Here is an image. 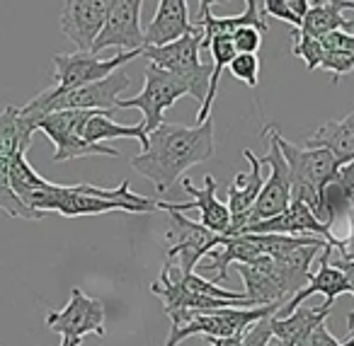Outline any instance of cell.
<instances>
[{"label":"cell","mask_w":354,"mask_h":346,"mask_svg":"<svg viewBox=\"0 0 354 346\" xmlns=\"http://www.w3.org/2000/svg\"><path fill=\"white\" fill-rule=\"evenodd\" d=\"M216 155L214 119L194 126L165 124L148 133V148L131 160V167L153 182L156 191H167L189 167Z\"/></svg>","instance_id":"obj_1"},{"label":"cell","mask_w":354,"mask_h":346,"mask_svg":"<svg viewBox=\"0 0 354 346\" xmlns=\"http://www.w3.org/2000/svg\"><path fill=\"white\" fill-rule=\"evenodd\" d=\"M281 310V305H260V307H223V310H177L170 312V334L165 339V346H177L180 341L189 336L202 334L204 339L209 336H233L243 334L250 325L272 317Z\"/></svg>","instance_id":"obj_2"},{"label":"cell","mask_w":354,"mask_h":346,"mask_svg":"<svg viewBox=\"0 0 354 346\" xmlns=\"http://www.w3.org/2000/svg\"><path fill=\"white\" fill-rule=\"evenodd\" d=\"M279 151L289 167V180H291V201H301L315 213L320 201V191L325 184L337 177L339 162L333 157V153L325 148H299L289 143L279 133L277 138Z\"/></svg>","instance_id":"obj_3"},{"label":"cell","mask_w":354,"mask_h":346,"mask_svg":"<svg viewBox=\"0 0 354 346\" xmlns=\"http://www.w3.org/2000/svg\"><path fill=\"white\" fill-rule=\"evenodd\" d=\"M202 39V27L197 25L192 35L177 39L175 44L160 46V49H143L148 64L158 66V68L167 70V73L183 80L187 85L189 97H194L197 102H204L209 78H212V61H202V56H199Z\"/></svg>","instance_id":"obj_4"},{"label":"cell","mask_w":354,"mask_h":346,"mask_svg":"<svg viewBox=\"0 0 354 346\" xmlns=\"http://www.w3.org/2000/svg\"><path fill=\"white\" fill-rule=\"evenodd\" d=\"M37 133L35 124L20 114V107L0 109V211L10 218L35 220V215L22 206L10 186V167L17 151H30L32 136Z\"/></svg>","instance_id":"obj_5"},{"label":"cell","mask_w":354,"mask_h":346,"mask_svg":"<svg viewBox=\"0 0 354 346\" xmlns=\"http://www.w3.org/2000/svg\"><path fill=\"white\" fill-rule=\"evenodd\" d=\"M143 56L141 51H119L112 59H100L95 54H54V68H56V83L46 88L44 93L49 97H59V95L68 93V90L83 88V85H93L100 80L109 78L112 73L122 70L133 59Z\"/></svg>","instance_id":"obj_6"},{"label":"cell","mask_w":354,"mask_h":346,"mask_svg":"<svg viewBox=\"0 0 354 346\" xmlns=\"http://www.w3.org/2000/svg\"><path fill=\"white\" fill-rule=\"evenodd\" d=\"M185 95L189 93L183 80L175 78L167 70L158 68V66L148 64V68L143 70V90L133 97H122L117 102V109H138L143 114L141 124L146 133H153L162 124L167 109Z\"/></svg>","instance_id":"obj_7"},{"label":"cell","mask_w":354,"mask_h":346,"mask_svg":"<svg viewBox=\"0 0 354 346\" xmlns=\"http://www.w3.org/2000/svg\"><path fill=\"white\" fill-rule=\"evenodd\" d=\"M167 213H170V228L165 233V264L175 267L180 273H194L202 257L218 247L223 238L207 230L197 220L185 218L177 211H167Z\"/></svg>","instance_id":"obj_8"},{"label":"cell","mask_w":354,"mask_h":346,"mask_svg":"<svg viewBox=\"0 0 354 346\" xmlns=\"http://www.w3.org/2000/svg\"><path fill=\"white\" fill-rule=\"evenodd\" d=\"M90 112H78V109H66V112H51L37 122V131H41L51 143H54V162H68L75 157H90V155H109L119 157L122 153L109 146H90L80 136L85 119Z\"/></svg>","instance_id":"obj_9"},{"label":"cell","mask_w":354,"mask_h":346,"mask_svg":"<svg viewBox=\"0 0 354 346\" xmlns=\"http://www.w3.org/2000/svg\"><path fill=\"white\" fill-rule=\"evenodd\" d=\"M44 322L51 331L61 334V346H80L83 336L107 334V329H104V322H107L104 305L97 298L85 296L80 288H73L71 300L61 310L49 312Z\"/></svg>","instance_id":"obj_10"},{"label":"cell","mask_w":354,"mask_h":346,"mask_svg":"<svg viewBox=\"0 0 354 346\" xmlns=\"http://www.w3.org/2000/svg\"><path fill=\"white\" fill-rule=\"evenodd\" d=\"M267 141H270V148L267 153L260 157V162L265 167H270V177L265 180L260 189V196L255 201V209L250 213V223H262V220H272L277 215H281L291 204V180H289V167H286V160L279 151V128L277 126H267L265 131Z\"/></svg>","instance_id":"obj_11"},{"label":"cell","mask_w":354,"mask_h":346,"mask_svg":"<svg viewBox=\"0 0 354 346\" xmlns=\"http://www.w3.org/2000/svg\"><path fill=\"white\" fill-rule=\"evenodd\" d=\"M141 10L143 0H109L107 17L100 37L95 39L90 54L97 56L104 49L122 51H141L143 49V30H141Z\"/></svg>","instance_id":"obj_12"},{"label":"cell","mask_w":354,"mask_h":346,"mask_svg":"<svg viewBox=\"0 0 354 346\" xmlns=\"http://www.w3.org/2000/svg\"><path fill=\"white\" fill-rule=\"evenodd\" d=\"M183 189L192 196V201L187 204H167V201H158V211H199L202 220L199 223L204 225L212 233L226 238L228 228H231V213H228V206L223 204L221 199L216 196V182H214L212 175L204 177V186H194V182L189 177H183Z\"/></svg>","instance_id":"obj_13"},{"label":"cell","mask_w":354,"mask_h":346,"mask_svg":"<svg viewBox=\"0 0 354 346\" xmlns=\"http://www.w3.org/2000/svg\"><path fill=\"white\" fill-rule=\"evenodd\" d=\"M107 3L109 0H68L61 8V32L83 54L93 51L95 39L102 32Z\"/></svg>","instance_id":"obj_14"},{"label":"cell","mask_w":354,"mask_h":346,"mask_svg":"<svg viewBox=\"0 0 354 346\" xmlns=\"http://www.w3.org/2000/svg\"><path fill=\"white\" fill-rule=\"evenodd\" d=\"M243 157L250 162V170L238 172L233 184L228 186V213H231V228H228L226 238H236L250 223V213L255 209V201L260 196V189L265 184V175H262V165L252 151H243Z\"/></svg>","instance_id":"obj_15"},{"label":"cell","mask_w":354,"mask_h":346,"mask_svg":"<svg viewBox=\"0 0 354 346\" xmlns=\"http://www.w3.org/2000/svg\"><path fill=\"white\" fill-rule=\"evenodd\" d=\"M245 233H250V235H310V238L325 240L330 247H337L339 244L337 235H335L328 225L320 223L313 211L306 204H301V201H291L289 209L281 215H277V218L248 225L241 235H245Z\"/></svg>","instance_id":"obj_16"},{"label":"cell","mask_w":354,"mask_h":346,"mask_svg":"<svg viewBox=\"0 0 354 346\" xmlns=\"http://www.w3.org/2000/svg\"><path fill=\"white\" fill-rule=\"evenodd\" d=\"M192 20H189L187 0H160L156 8L151 25L143 30V49H160V46L175 44L177 39L192 35Z\"/></svg>","instance_id":"obj_17"},{"label":"cell","mask_w":354,"mask_h":346,"mask_svg":"<svg viewBox=\"0 0 354 346\" xmlns=\"http://www.w3.org/2000/svg\"><path fill=\"white\" fill-rule=\"evenodd\" d=\"M330 252H333V247H325L323 252H320V259H318V271H313V276H310L308 286L304 288V291H299L294 298H291L289 302H286L284 307H281L279 312H277L274 317H286L291 315V312L296 310L299 305H304V300H308L313 293H323L325 296V307H333V300L339 296H352L354 298V288L352 283L347 281V276H344L342 271H339L337 267H333L330 264Z\"/></svg>","instance_id":"obj_18"},{"label":"cell","mask_w":354,"mask_h":346,"mask_svg":"<svg viewBox=\"0 0 354 346\" xmlns=\"http://www.w3.org/2000/svg\"><path fill=\"white\" fill-rule=\"evenodd\" d=\"M328 244H310V247L289 249V252L279 254V257H272V262H274V276L279 281L281 291H284L286 300H291L296 293L308 286L310 276H313L310 264L315 262V257H320V252Z\"/></svg>","instance_id":"obj_19"},{"label":"cell","mask_w":354,"mask_h":346,"mask_svg":"<svg viewBox=\"0 0 354 346\" xmlns=\"http://www.w3.org/2000/svg\"><path fill=\"white\" fill-rule=\"evenodd\" d=\"M238 273H241L243 283H245V296L250 298L255 305H281L284 307L286 296L281 291L279 281L274 276V262L272 257H257L250 264H238Z\"/></svg>","instance_id":"obj_20"},{"label":"cell","mask_w":354,"mask_h":346,"mask_svg":"<svg viewBox=\"0 0 354 346\" xmlns=\"http://www.w3.org/2000/svg\"><path fill=\"white\" fill-rule=\"evenodd\" d=\"M257 257H262L257 244L252 242L248 235H236V238H223L221 244L209 252V262L199 269L207 271V281L226 283L228 267H231V264H250V262H255Z\"/></svg>","instance_id":"obj_21"},{"label":"cell","mask_w":354,"mask_h":346,"mask_svg":"<svg viewBox=\"0 0 354 346\" xmlns=\"http://www.w3.org/2000/svg\"><path fill=\"white\" fill-rule=\"evenodd\" d=\"M308 15L304 17L299 35L313 37V39H323L330 32H344L352 30V20L342 15V12L352 10L354 3L349 0H308Z\"/></svg>","instance_id":"obj_22"},{"label":"cell","mask_w":354,"mask_h":346,"mask_svg":"<svg viewBox=\"0 0 354 346\" xmlns=\"http://www.w3.org/2000/svg\"><path fill=\"white\" fill-rule=\"evenodd\" d=\"M330 312H333V307H325V305H320V307L299 305L291 315H286V317L272 315L270 317L272 334H274L279 341H284V346L304 344V341L310 336V331L328 320Z\"/></svg>","instance_id":"obj_23"},{"label":"cell","mask_w":354,"mask_h":346,"mask_svg":"<svg viewBox=\"0 0 354 346\" xmlns=\"http://www.w3.org/2000/svg\"><path fill=\"white\" fill-rule=\"evenodd\" d=\"M306 148H325L333 153L339 165L354 160V112L344 119L325 122L323 126H318L306 138Z\"/></svg>","instance_id":"obj_24"},{"label":"cell","mask_w":354,"mask_h":346,"mask_svg":"<svg viewBox=\"0 0 354 346\" xmlns=\"http://www.w3.org/2000/svg\"><path fill=\"white\" fill-rule=\"evenodd\" d=\"M80 136L90 146H107L104 141H112V138H133L141 143V151L148 148V133L143 124H136V126L117 124L114 112H90V117L85 119L83 128H80Z\"/></svg>","instance_id":"obj_25"},{"label":"cell","mask_w":354,"mask_h":346,"mask_svg":"<svg viewBox=\"0 0 354 346\" xmlns=\"http://www.w3.org/2000/svg\"><path fill=\"white\" fill-rule=\"evenodd\" d=\"M308 0H265L262 3V10L272 17H279V20L289 22L291 27L301 30L304 25V17L308 15Z\"/></svg>","instance_id":"obj_26"},{"label":"cell","mask_w":354,"mask_h":346,"mask_svg":"<svg viewBox=\"0 0 354 346\" xmlns=\"http://www.w3.org/2000/svg\"><path fill=\"white\" fill-rule=\"evenodd\" d=\"M291 37H294L291 54L299 56V59H304L306 61V68H308V70L320 68V64H323V59H325V49H323V44H320V39L299 35V32H294Z\"/></svg>","instance_id":"obj_27"},{"label":"cell","mask_w":354,"mask_h":346,"mask_svg":"<svg viewBox=\"0 0 354 346\" xmlns=\"http://www.w3.org/2000/svg\"><path fill=\"white\" fill-rule=\"evenodd\" d=\"M228 70L233 78L245 83L248 88H257V83H260V59L252 54H238L228 64Z\"/></svg>","instance_id":"obj_28"},{"label":"cell","mask_w":354,"mask_h":346,"mask_svg":"<svg viewBox=\"0 0 354 346\" xmlns=\"http://www.w3.org/2000/svg\"><path fill=\"white\" fill-rule=\"evenodd\" d=\"M320 70L335 75V83H337L342 75H347L354 70V54H349V51H325V59H323V64H320Z\"/></svg>","instance_id":"obj_29"},{"label":"cell","mask_w":354,"mask_h":346,"mask_svg":"<svg viewBox=\"0 0 354 346\" xmlns=\"http://www.w3.org/2000/svg\"><path fill=\"white\" fill-rule=\"evenodd\" d=\"M262 37L265 32H260L257 27H241L233 35V46H236V54H252L257 56L262 46Z\"/></svg>","instance_id":"obj_30"},{"label":"cell","mask_w":354,"mask_h":346,"mask_svg":"<svg viewBox=\"0 0 354 346\" xmlns=\"http://www.w3.org/2000/svg\"><path fill=\"white\" fill-rule=\"evenodd\" d=\"M272 336H274L272 334V322H270V317H265V320L255 322V325H250L243 331L241 346H267Z\"/></svg>","instance_id":"obj_31"},{"label":"cell","mask_w":354,"mask_h":346,"mask_svg":"<svg viewBox=\"0 0 354 346\" xmlns=\"http://www.w3.org/2000/svg\"><path fill=\"white\" fill-rule=\"evenodd\" d=\"M320 44H323L325 51H349V54H354V35H349V32H330L320 39Z\"/></svg>","instance_id":"obj_32"},{"label":"cell","mask_w":354,"mask_h":346,"mask_svg":"<svg viewBox=\"0 0 354 346\" xmlns=\"http://www.w3.org/2000/svg\"><path fill=\"white\" fill-rule=\"evenodd\" d=\"M333 254L339 259L354 262V211L347 213V238H339V244L333 247Z\"/></svg>","instance_id":"obj_33"},{"label":"cell","mask_w":354,"mask_h":346,"mask_svg":"<svg viewBox=\"0 0 354 346\" xmlns=\"http://www.w3.org/2000/svg\"><path fill=\"white\" fill-rule=\"evenodd\" d=\"M306 346H342V344H339V341L330 334V329L325 327V322H323V325H318L313 331H310V336L306 339Z\"/></svg>","instance_id":"obj_34"},{"label":"cell","mask_w":354,"mask_h":346,"mask_svg":"<svg viewBox=\"0 0 354 346\" xmlns=\"http://www.w3.org/2000/svg\"><path fill=\"white\" fill-rule=\"evenodd\" d=\"M337 182L344 186V189L352 194L354 191V160H349L347 165H342L339 167V172H337Z\"/></svg>","instance_id":"obj_35"},{"label":"cell","mask_w":354,"mask_h":346,"mask_svg":"<svg viewBox=\"0 0 354 346\" xmlns=\"http://www.w3.org/2000/svg\"><path fill=\"white\" fill-rule=\"evenodd\" d=\"M209 344L212 346H241L243 344V334H233V336H209Z\"/></svg>","instance_id":"obj_36"},{"label":"cell","mask_w":354,"mask_h":346,"mask_svg":"<svg viewBox=\"0 0 354 346\" xmlns=\"http://www.w3.org/2000/svg\"><path fill=\"white\" fill-rule=\"evenodd\" d=\"M267 346H284V341H279V339H277V336H272L270 344H267Z\"/></svg>","instance_id":"obj_37"},{"label":"cell","mask_w":354,"mask_h":346,"mask_svg":"<svg viewBox=\"0 0 354 346\" xmlns=\"http://www.w3.org/2000/svg\"><path fill=\"white\" fill-rule=\"evenodd\" d=\"M342 346H354V334H352V336H347V341H344Z\"/></svg>","instance_id":"obj_38"},{"label":"cell","mask_w":354,"mask_h":346,"mask_svg":"<svg viewBox=\"0 0 354 346\" xmlns=\"http://www.w3.org/2000/svg\"><path fill=\"white\" fill-rule=\"evenodd\" d=\"M296 346H306V341H304V344H296Z\"/></svg>","instance_id":"obj_39"}]
</instances>
